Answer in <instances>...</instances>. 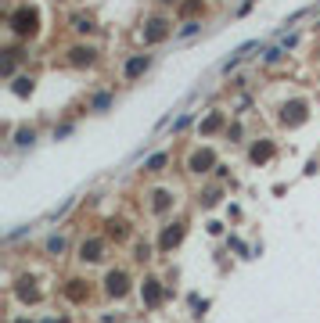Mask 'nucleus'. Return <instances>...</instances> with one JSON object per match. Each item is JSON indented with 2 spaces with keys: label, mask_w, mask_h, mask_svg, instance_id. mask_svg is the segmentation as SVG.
Wrapping results in <instances>:
<instances>
[{
  "label": "nucleus",
  "mask_w": 320,
  "mask_h": 323,
  "mask_svg": "<svg viewBox=\"0 0 320 323\" xmlns=\"http://www.w3.org/2000/svg\"><path fill=\"white\" fill-rule=\"evenodd\" d=\"M108 295H126V273H108Z\"/></svg>",
  "instance_id": "nucleus-1"
},
{
  "label": "nucleus",
  "mask_w": 320,
  "mask_h": 323,
  "mask_svg": "<svg viewBox=\"0 0 320 323\" xmlns=\"http://www.w3.org/2000/svg\"><path fill=\"white\" fill-rule=\"evenodd\" d=\"M32 22H36L32 11H18V15H15V29H18V32H32Z\"/></svg>",
  "instance_id": "nucleus-2"
},
{
  "label": "nucleus",
  "mask_w": 320,
  "mask_h": 323,
  "mask_svg": "<svg viewBox=\"0 0 320 323\" xmlns=\"http://www.w3.org/2000/svg\"><path fill=\"white\" fill-rule=\"evenodd\" d=\"M209 166H212V154H209V151H202V154L191 158V169H194V173H205Z\"/></svg>",
  "instance_id": "nucleus-3"
},
{
  "label": "nucleus",
  "mask_w": 320,
  "mask_h": 323,
  "mask_svg": "<svg viewBox=\"0 0 320 323\" xmlns=\"http://www.w3.org/2000/svg\"><path fill=\"white\" fill-rule=\"evenodd\" d=\"M148 68V58H133V61H126V79H133V75H140Z\"/></svg>",
  "instance_id": "nucleus-4"
},
{
  "label": "nucleus",
  "mask_w": 320,
  "mask_h": 323,
  "mask_svg": "<svg viewBox=\"0 0 320 323\" xmlns=\"http://www.w3.org/2000/svg\"><path fill=\"white\" fill-rule=\"evenodd\" d=\"M83 259H101V240H87L83 245Z\"/></svg>",
  "instance_id": "nucleus-5"
},
{
  "label": "nucleus",
  "mask_w": 320,
  "mask_h": 323,
  "mask_svg": "<svg viewBox=\"0 0 320 323\" xmlns=\"http://www.w3.org/2000/svg\"><path fill=\"white\" fill-rule=\"evenodd\" d=\"M169 29H166V22H151V29H148V39H162Z\"/></svg>",
  "instance_id": "nucleus-6"
},
{
  "label": "nucleus",
  "mask_w": 320,
  "mask_h": 323,
  "mask_svg": "<svg viewBox=\"0 0 320 323\" xmlns=\"http://www.w3.org/2000/svg\"><path fill=\"white\" fill-rule=\"evenodd\" d=\"M158 295H162V291H158V284H155V280H148V288H144V298H148V302H158Z\"/></svg>",
  "instance_id": "nucleus-7"
},
{
  "label": "nucleus",
  "mask_w": 320,
  "mask_h": 323,
  "mask_svg": "<svg viewBox=\"0 0 320 323\" xmlns=\"http://www.w3.org/2000/svg\"><path fill=\"white\" fill-rule=\"evenodd\" d=\"M180 240V230H166V237H162V248H173Z\"/></svg>",
  "instance_id": "nucleus-8"
},
{
  "label": "nucleus",
  "mask_w": 320,
  "mask_h": 323,
  "mask_svg": "<svg viewBox=\"0 0 320 323\" xmlns=\"http://www.w3.org/2000/svg\"><path fill=\"white\" fill-rule=\"evenodd\" d=\"M90 54H94V51H83V47H79V51H72V61L83 65V61H90Z\"/></svg>",
  "instance_id": "nucleus-9"
},
{
  "label": "nucleus",
  "mask_w": 320,
  "mask_h": 323,
  "mask_svg": "<svg viewBox=\"0 0 320 323\" xmlns=\"http://www.w3.org/2000/svg\"><path fill=\"white\" fill-rule=\"evenodd\" d=\"M162 166H166V154H155V158L148 162V169H151V173H158V169H162Z\"/></svg>",
  "instance_id": "nucleus-10"
},
{
  "label": "nucleus",
  "mask_w": 320,
  "mask_h": 323,
  "mask_svg": "<svg viewBox=\"0 0 320 323\" xmlns=\"http://www.w3.org/2000/svg\"><path fill=\"white\" fill-rule=\"evenodd\" d=\"M252 158H256V162H259V158H270V144H263V147H256V151H252Z\"/></svg>",
  "instance_id": "nucleus-11"
}]
</instances>
